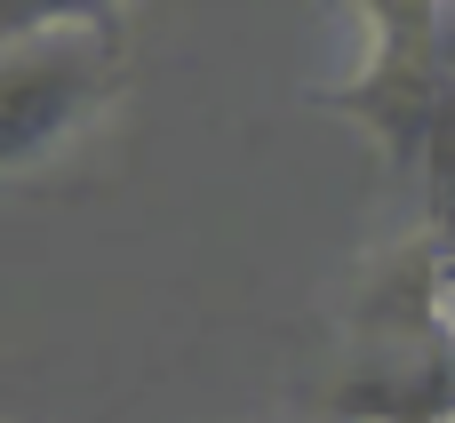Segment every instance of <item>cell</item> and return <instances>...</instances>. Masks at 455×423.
<instances>
[{
    "label": "cell",
    "mask_w": 455,
    "mask_h": 423,
    "mask_svg": "<svg viewBox=\"0 0 455 423\" xmlns=\"http://www.w3.org/2000/svg\"><path fill=\"white\" fill-rule=\"evenodd\" d=\"M328 423H455V264L408 232L368 256L344 304Z\"/></svg>",
    "instance_id": "obj_1"
},
{
    "label": "cell",
    "mask_w": 455,
    "mask_h": 423,
    "mask_svg": "<svg viewBox=\"0 0 455 423\" xmlns=\"http://www.w3.org/2000/svg\"><path fill=\"white\" fill-rule=\"evenodd\" d=\"M120 88L112 8H0V176L56 160Z\"/></svg>",
    "instance_id": "obj_2"
},
{
    "label": "cell",
    "mask_w": 455,
    "mask_h": 423,
    "mask_svg": "<svg viewBox=\"0 0 455 423\" xmlns=\"http://www.w3.org/2000/svg\"><path fill=\"white\" fill-rule=\"evenodd\" d=\"M455 80V48H448V8H360V64L352 80L320 88L312 104L368 128V144L392 160V176L416 160L440 96Z\"/></svg>",
    "instance_id": "obj_3"
},
{
    "label": "cell",
    "mask_w": 455,
    "mask_h": 423,
    "mask_svg": "<svg viewBox=\"0 0 455 423\" xmlns=\"http://www.w3.org/2000/svg\"><path fill=\"white\" fill-rule=\"evenodd\" d=\"M400 184L416 200V232L455 264V80L432 112V128H424V144H416V160L400 168Z\"/></svg>",
    "instance_id": "obj_4"
}]
</instances>
